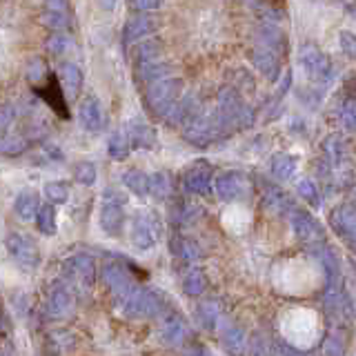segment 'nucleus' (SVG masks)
Returning a JSON list of instances; mask_svg holds the SVG:
<instances>
[{
    "mask_svg": "<svg viewBox=\"0 0 356 356\" xmlns=\"http://www.w3.org/2000/svg\"><path fill=\"white\" fill-rule=\"evenodd\" d=\"M38 209H40V198H38V192H33V189H22L14 200V211L20 220L36 218Z\"/></svg>",
    "mask_w": 356,
    "mask_h": 356,
    "instance_id": "obj_6",
    "label": "nucleus"
},
{
    "mask_svg": "<svg viewBox=\"0 0 356 356\" xmlns=\"http://www.w3.org/2000/svg\"><path fill=\"white\" fill-rule=\"evenodd\" d=\"M78 118H81V125L89 131H98L100 127H103V107H100V103L94 96L83 100L81 111H78Z\"/></svg>",
    "mask_w": 356,
    "mask_h": 356,
    "instance_id": "obj_5",
    "label": "nucleus"
},
{
    "mask_svg": "<svg viewBox=\"0 0 356 356\" xmlns=\"http://www.w3.org/2000/svg\"><path fill=\"white\" fill-rule=\"evenodd\" d=\"M74 176L78 183L83 185H92L96 181V167L92 163H78L76 170H74Z\"/></svg>",
    "mask_w": 356,
    "mask_h": 356,
    "instance_id": "obj_13",
    "label": "nucleus"
},
{
    "mask_svg": "<svg viewBox=\"0 0 356 356\" xmlns=\"http://www.w3.org/2000/svg\"><path fill=\"white\" fill-rule=\"evenodd\" d=\"M131 138H134V143H138V145H147V143H152V134L145 125L143 127H131Z\"/></svg>",
    "mask_w": 356,
    "mask_h": 356,
    "instance_id": "obj_19",
    "label": "nucleus"
},
{
    "mask_svg": "<svg viewBox=\"0 0 356 356\" xmlns=\"http://www.w3.org/2000/svg\"><path fill=\"white\" fill-rule=\"evenodd\" d=\"M74 309V296L70 292V285L56 283L51 285L47 300H44V312L49 318H67Z\"/></svg>",
    "mask_w": 356,
    "mask_h": 356,
    "instance_id": "obj_4",
    "label": "nucleus"
},
{
    "mask_svg": "<svg viewBox=\"0 0 356 356\" xmlns=\"http://www.w3.org/2000/svg\"><path fill=\"white\" fill-rule=\"evenodd\" d=\"M20 118V107L5 105L0 107V154L5 156H18L27 152L29 136L25 131H18L16 122Z\"/></svg>",
    "mask_w": 356,
    "mask_h": 356,
    "instance_id": "obj_1",
    "label": "nucleus"
},
{
    "mask_svg": "<svg viewBox=\"0 0 356 356\" xmlns=\"http://www.w3.org/2000/svg\"><path fill=\"white\" fill-rule=\"evenodd\" d=\"M152 29V25L147 20H140V18H136V20H129V25L125 27V38L127 40H136V38H140V36H145Z\"/></svg>",
    "mask_w": 356,
    "mask_h": 356,
    "instance_id": "obj_14",
    "label": "nucleus"
},
{
    "mask_svg": "<svg viewBox=\"0 0 356 356\" xmlns=\"http://www.w3.org/2000/svg\"><path fill=\"white\" fill-rule=\"evenodd\" d=\"M44 65H42V60L40 58H33L31 63H29V67H27V78H29V83L31 85H38L42 78H44Z\"/></svg>",
    "mask_w": 356,
    "mask_h": 356,
    "instance_id": "obj_18",
    "label": "nucleus"
},
{
    "mask_svg": "<svg viewBox=\"0 0 356 356\" xmlns=\"http://www.w3.org/2000/svg\"><path fill=\"white\" fill-rule=\"evenodd\" d=\"M42 22H44V25H47L49 29H54V31H63V29H67V25H70V16H67V11L44 9Z\"/></svg>",
    "mask_w": 356,
    "mask_h": 356,
    "instance_id": "obj_12",
    "label": "nucleus"
},
{
    "mask_svg": "<svg viewBox=\"0 0 356 356\" xmlns=\"http://www.w3.org/2000/svg\"><path fill=\"white\" fill-rule=\"evenodd\" d=\"M36 225L38 229L44 234V236H54L58 225H56V209H54V203L51 205H42L36 214Z\"/></svg>",
    "mask_w": 356,
    "mask_h": 356,
    "instance_id": "obj_10",
    "label": "nucleus"
},
{
    "mask_svg": "<svg viewBox=\"0 0 356 356\" xmlns=\"http://www.w3.org/2000/svg\"><path fill=\"white\" fill-rule=\"evenodd\" d=\"M98 3L103 5V7H107V9H111V7H114V0H98Z\"/></svg>",
    "mask_w": 356,
    "mask_h": 356,
    "instance_id": "obj_22",
    "label": "nucleus"
},
{
    "mask_svg": "<svg viewBox=\"0 0 356 356\" xmlns=\"http://www.w3.org/2000/svg\"><path fill=\"white\" fill-rule=\"evenodd\" d=\"M67 47H70V38H67L65 33H54V36L47 40V51L54 54V56L63 54Z\"/></svg>",
    "mask_w": 356,
    "mask_h": 356,
    "instance_id": "obj_16",
    "label": "nucleus"
},
{
    "mask_svg": "<svg viewBox=\"0 0 356 356\" xmlns=\"http://www.w3.org/2000/svg\"><path fill=\"white\" fill-rule=\"evenodd\" d=\"M47 103L58 111V116L60 118H70V111H67V103H65V96H63V92L58 89V83H56V78H49L47 81V87L44 89H40L38 92Z\"/></svg>",
    "mask_w": 356,
    "mask_h": 356,
    "instance_id": "obj_8",
    "label": "nucleus"
},
{
    "mask_svg": "<svg viewBox=\"0 0 356 356\" xmlns=\"http://www.w3.org/2000/svg\"><path fill=\"white\" fill-rule=\"evenodd\" d=\"M131 3L136 9H154L159 5V0H131Z\"/></svg>",
    "mask_w": 356,
    "mask_h": 356,
    "instance_id": "obj_21",
    "label": "nucleus"
},
{
    "mask_svg": "<svg viewBox=\"0 0 356 356\" xmlns=\"http://www.w3.org/2000/svg\"><path fill=\"white\" fill-rule=\"evenodd\" d=\"M44 9H54V11H67V0H44Z\"/></svg>",
    "mask_w": 356,
    "mask_h": 356,
    "instance_id": "obj_20",
    "label": "nucleus"
},
{
    "mask_svg": "<svg viewBox=\"0 0 356 356\" xmlns=\"http://www.w3.org/2000/svg\"><path fill=\"white\" fill-rule=\"evenodd\" d=\"M63 276L70 287L78 292H87L94 283V263L87 256H72L63 265Z\"/></svg>",
    "mask_w": 356,
    "mask_h": 356,
    "instance_id": "obj_3",
    "label": "nucleus"
},
{
    "mask_svg": "<svg viewBox=\"0 0 356 356\" xmlns=\"http://www.w3.org/2000/svg\"><path fill=\"white\" fill-rule=\"evenodd\" d=\"M100 225H103V229L107 234L116 236V234L120 232V225H122V211H120V207L114 205V203L105 205L103 216H100Z\"/></svg>",
    "mask_w": 356,
    "mask_h": 356,
    "instance_id": "obj_9",
    "label": "nucleus"
},
{
    "mask_svg": "<svg viewBox=\"0 0 356 356\" xmlns=\"http://www.w3.org/2000/svg\"><path fill=\"white\" fill-rule=\"evenodd\" d=\"M58 74H60V83L65 85L67 94L76 96L78 92H81V87H83V72H81V67L74 65V63H65V65H60Z\"/></svg>",
    "mask_w": 356,
    "mask_h": 356,
    "instance_id": "obj_7",
    "label": "nucleus"
},
{
    "mask_svg": "<svg viewBox=\"0 0 356 356\" xmlns=\"http://www.w3.org/2000/svg\"><path fill=\"white\" fill-rule=\"evenodd\" d=\"M44 198H49V203H54V205H63V203H67V198H70V187L58 181L47 183L44 185Z\"/></svg>",
    "mask_w": 356,
    "mask_h": 356,
    "instance_id": "obj_11",
    "label": "nucleus"
},
{
    "mask_svg": "<svg viewBox=\"0 0 356 356\" xmlns=\"http://www.w3.org/2000/svg\"><path fill=\"white\" fill-rule=\"evenodd\" d=\"M109 152H111V156H114V159H125L127 152H129L127 138L122 136V134H116V136L111 138V143H109Z\"/></svg>",
    "mask_w": 356,
    "mask_h": 356,
    "instance_id": "obj_15",
    "label": "nucleus"
},
{
    "mask_svg": "<svg viewBox=\"0 0 356 356\" xmlns=\"http://www.w3.org/2000/svg\"><path fill=\"white\" fill-rule=\"evenodd\" d=\"M7 252L14 259V263L20 267L22 272H33L40 265V250L38 245L33 243V238H29L27 234L22 232H11L7 241Z\"/></svg>",
    "mask_w": 356,
    "mask_h": 356,
    "instance_id": "obj_2",
    "label": "nucleus"
},
{
    "mask_svg": "<svg viewBox=\"0 0 356 356\" xmlns=\"http://www.w3.org/2000/svg\"><path fill=\"white\" fill-rule=\"evenodd\" d=\"M125 183H127L136 194H145V192H147V178H145L140 172H129V174L125 176Z\"/></svg>",
    "mask_w": 356,
    "mask_h": 356,
    "instance_id": "obj_17",
    "label": "nucleus"
}]
</instances>
